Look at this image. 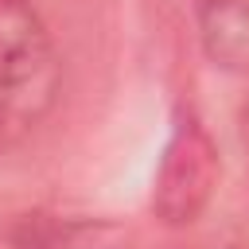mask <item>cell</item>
I'll list each match as a JSON object with an SVG mask.
<instances>
[{
	"label": "cell",
	"mask_w": 249,
	"mask_h": 249,
	"mask_svg": "<svg viewBox=\"0 0 249 249\" xmlns=\"http://www.w3.org/2000/svg\"><path fill=\"white\" fill-rule=\"evenodd\" d=\"M206 54L230 70H249V0H222L202 8Z\"/></svg>",
	"instance_id": "3957f363"
},
{
	"label": "cell",
	"mask_w": 249,
	"mask_h": 249,
	"mask_svg": "<svg viewBox=\"0 0 249 249\" xmlns=\"http://www.w3.org/2000/svg\"><path fill=\"white\" fill-rule=\"evenodd\" d=\"M218 175H222V160H218L214 136L206 132L202 117L191 105H179L156 167L152 214L171 230L198 222L218 191Z\"/></svg>",
	"instance_id": "7a4b0ae2"
},
{
	"label": "cell",
	"mask_w": 249,
	"mask_h": 249,
	"mask_svg": "<svg viewBox=\"0 0 249 249\" xmlns=\"http://www.w3.org/2000/svg\"><path fill=\"white\" fill-rule=\"evenodd\" d=\"M245 148H249V113H245Z\"/></svg>",
	"instance_id": "5b68a950"
},
{
	"label": "cell",
	"mask_w": 249,
	"mask_h": 249,
	"mask_svg": "<svg viewBox=\"0 0 249 249\" xmlns=\"http://www.w3.org/2000/svg\"><path fill=\"white\" fill-rule=\"evenodd\" d=\"M58 54L23 0H0V140L31 128L54 101Z\"/></svg>",
	"instance_id": "6da1fadb"
},
{
	"label": "cell",
	"mask_w": 249,
	"mask_h": 249,
	"mask_svg": "<svg viewBox=\"0 0 249 249\" xmlns=\"http://www.w3.org/2000/svg\"><path fill=\"white\" fill-rule=\"evenodd\" d=\"M195 4H198V12H202V8H210V4H222V0H195Z\"/></svg>",
	"instance_id": "277c9868"
}]
</instances>
